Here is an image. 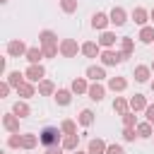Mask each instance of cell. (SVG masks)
<instances>
[{"label": "cell", "mask_w": 154, "mask_h": 154, "mask_svg": "<svg viewBox=\"0 0 154 154\" xmlns=\"http://www.w3.org/2000/svg\"><path fill=\"white\" fill-rule=\"evenodd\" d=\"M14 91H17V96H19V99H24V101H26V99H31V96H34L38 89H36V84H31V82H24V84H22L19 89H14Z\"/></svg>", "instance_id": "cell-31"}, {"label": "cell", "mask_w": 154, "mask_h": 154, "mask_svg": "<svg viewBox=\"0 0 154 154\" xmlns=\"http://www.w3.org/2000/svg\"><path fill=\"white\" fill-rule=\"evenodd\" d=\"M60 130H63V135H77V120H72V118L60 120Z\"/></svg>", "instance_id": "cell-33"}, {"label": "cell", "mask_w": 154, "mask_h": 154, "mask_svg": "<svg viewBox=\"0 0 154 154\" xmlns=\"http://www.w3.org/2000/svg\"><path fill=\"white\" fill-rule=\"evenodd\" d=\"M106 147H108L106 140L94 137V140H89V144H87V154H106Z\"/></svg>", "instance_id": "cell-20"}, {"label": "cell", "mask_w": 154, "mask_h": 154, "mask_svg": "<svg viewBox=\"0 0 154 154\" xmlns=\"http://www.w3.org/2000/svg\"><path fill=\"white\" fill-rule=\"evenodd\" d=\"M94 120H96V116H94L91 108H82L79 116H77V125H79V128H91Z\"/></svg>", "instance_id": "cell-19"}, {"label": "cell", "mask_w": 154, "mask_h": 154, "mask_svg": "<svg viewBox=\"0 0 154 154\" xmlns=\"http://www.w3.org/2000/svg\"><path fill=\"white\" fill-rule=\"evenodd\" d=\"M46 154H65V149H63V144H55V147H48Z\"/></svg>", "instance_id": "cell-40"}, {"label": "cell", "mask_w": 154, "mask_h": 154, "mask_svg": "<svg viewBox=\"0 0 154 154\" xmlns=\"http://www.w3.org/2000/svg\"><path fill=\"white\" fill-rule=\"evenodd\" d=\"M12 113H14L19 120H24V118H29V116H31V106H29L24 99H19V101H14V103H12Z\"/></svg>", "instance_id": "cell-16"}, {"label": "cell", "mask_w": 154, "mask_h": 154, "mask_svg": "<svg viewBox=\"0 0 154 154\" xmlns=\"http://www.w3.org/2000/svg\"><path fill=\"white\" fill-rule=\"evenodd\" d=\"M106 154H125V149H123V144H118V142H111V144L106 147Z\"/></svg>", "instance_id": "cell-38"}, {"label": "cell", "mask_w": 154, "mask_h": 154, "mask_svg": "<svg viewBox=\"0 0 154 154\" xmlns=\"http://www.w3.org/2000/svg\"><path fill=\"white\" fill-rule=\"evenodd\" d=\"M108 17H111V24H113V26H125V24H128V10L120 7V5H116V7L108 12Z\"/></svg>", "instance_id": "cell-8"}, {"label": "cell", "mask_w": 154, "mask_h": 154, "mask_svg": "<svg viewBox=\"0 0 154 154\" xmlns=\"http://www.w3.org/2000/svg\"><path fill=\"white\" fill-rule=\"evenodd\" d=\"M77 53H82V43H77L75 38H63L60 41V55L63 58H77Z\"/></svg>", "instance_id": "cell-4"}, {"label": "cell", "mask_w": 154, "mask_h": 154, "mask_svg": "<svg viewBox=\"0 0 154 154\" xmlns=\"http://www.w3.org/2000/svg\"><path fill=\"white\" fill-rule=\"evenodd\" d=\"M41 144V140H38V135L36 132H22V149H26V152H31L34 147H38Z\"/></svg>", "instance_id": "cell-23"}, {"label": "cell", "mask_w": 154, "mask_h": 154, "mask_svg": "<svg viewBox=\"0 0 154 154\" xmlns=\"http://www.w3.org/2000/svg\"><path fill=\"white\" fill-rule=\"evenodd\" d=\"M149 67H152V72H154V60H152V65H149Z\"/></svg>", "instance_id": "cell-46"}, {"label": "cell", "mask_w": 154, "mask_h": 154, "mask_svg": "<svg viewBox=\"0 0 154 154\" xmlns=\"http://www.w3.org/2000/svg\"><path fill=\"white\" fill-rule=\"evenodd\" d=\"M36 89H38V96H53L58 89H55V84H53V79H41L38 84H36Z\"/></svg>", "instance_id": "cell-28"}, {"label": "cell", "mask_w": 154, "mask_h": 154, "mask_svg": "<svg viewBox=\"0 0 154 154\" xmlns=\"http://www.w3.org/2000/svg\"><path fill=\"white\" fill-rule=\"evenodd\" d=\"M70 89H72V94H87L89 91V79L87 77H75L70 82Z\"/></svg>", "instance_id": "cell-25"}, {"label": "cell", "mask_w": 154, "mask_h": 154, "mask_svg": "<svg viewBox=\"0 0 154 154\" xmlns=\"http://www.w3.org/2000/svg\"><path fill=\"white\" fill-rule=\"evenodd\" d=\"M106 89H111L113 94H118V91H125V89H128V79H125V77H120V75H116V77H108V79H106Z\"/></svg>", "instance_id": "cell-12"}, {"label": "cell", "mask_w": 154, "mask_h": 154, "mask_svg": "<svg viewBox=\"0 0 154 154\" xmlns=\"http://www.w3.org/2000/svg\"><path fill=\"white\" fill-rule=\"evenodd\" d=\"M38 46H41V48L60 46V41H58V34H55V31H51V29H41V31H38Z\"/></svg>", "instance_id": "cell-6"}, {"label": "cell", "mask_w": 154, "mask_h": 154, "mask_svg": "<svg viewBox=\"0 0 154 154\" xmlns=\"http://www.w3.org/2000/svg\"><path fill=\"white\" fill-rule=\"evenodd\" d=\"M2 128L10 132V135H14V132H19V118L12 113V111H7V113H2Z\"/></svg>", "instance_id": "cell-11"}, {"label": "cell", "mask_w": 154, "mask_h": 154, "mask_svg": "<svg viewBox=\"0 0 154 154\" xmlns=\"http://www.w3.org/2000/svg\"><path fill=\"white\" fill-rule=\"evenodd\" d=\"M101 46H99V41H84L82 43V55L84 58H99L101 55Z\"/></svg>", "instance_id": "cell-13"}, {"label": "cell", "mask_w": 154, "mask_h": 154, "mask_svg": "<svg viewBox=\"0 0 154 154\" xmlns=\"http://www.w3.org/2000/svg\"><path fill=\"white\" fill-rule=\"evenodd\" d=\"M7 149H22V132H14V135H7Z\"/></svg>", "instance_id": "cell-34"}, {"label": "cell", "mask_w": 154, "mask_h": 154, "mask_svg": "<svg viewBox=\"0 0 154 154\" xmlns=\"http://www.w3.org/2000/svg\"><path fill=\"white\" fill-rule=\"evenodd\" d=\"M113 111H116L118 116L130 113V99H125V96H116V99H113Z\"/></svg>", "instance_id": "cell-29"}, {"label": "cell", "mask_w": 154, "mask_h": 154, "mask_svg": "<svg viewBox=\"0 0 154 154\" xmlns=\"http://www.w3.org/2000/svg\"><path fill=\"white\" fill-rule=\"evenodd\" d=\"M0 154H5V152H0Z\"/></svg>", "instance_id": "cell-47"}, {"label": "cell", "mask_w": 154, "mask_h": 154, "mask_svg": "<svg viewBox=\"0 0 154 154\" xmlns=\"http://www.w3.org/2000/svg\"><path fill=\"white\" fill-rule=\"evenodd\" d=\"M144 116H147V120H149V123L154 125V103H149V106H147V111H144Z\"/></svg>", "instance_id": "cell-41"}, {"label": "cell", "mask_w": 154, "mask_h": 154, "mask_svg": "<svg viewBox=\"0 0 154 154\" xmlns=\"http://www.w3.org/2000/svg\"><path fill=\"white\" fill-rule=\"evenodd\" d=\"M108 24H111L108 12H94V14H91V29H96V31H106Z\"/></svg>", "instance_id": "cell-9"}, {"label": "cell", "mask_w": 154, "mask_h": 154, "mask_svg": "<svg viewBox=\"0 0 154 154\" xmlns=\"http://www.w3.org/2000/svg\"><path fill=\"white\" fill-rule=\"evenodd\" d=\"M130 19H132V22H135V24H137V26L142 29V26H147V22H149V10H147V7H140V5H137V7H135V10L130 12Z\"/></svg>", "instance_id": "cell-10"}, {"label": "cell", "mask_w": 154, "mask_h": 154, "mask_svg": "<svg viewBox=\"0 0 154 154\" xmlns=\"http://www.w3.org/2000/svg\"><path fill=\"white\" fill-rule=\"evenodd\" d=\"M70 154H87V152H82V149H77V152H70Z\"/></svg>", "instance_id": "cell-43"}, {"label": "cell", "mask_w": 154, "mask_h": 154, "mask_svg": "<svg viewBox=\"0 0 154 154\" xmlns=\"http://www.w3.org/2000/svg\"><path fill=\"white\" fill-rule=\"evenodd\" d=\"M99 60H101V65H103V67H116V65L125 63L123 53H120V51H116V48H103V51H101V55H99Z\"/></svg>", "instance_id": "cell-2"}, {"label": "cell", "mask_w": 154, "mask_h": 154, "mask_svg": "<svg viewBox=\"0 0 154 154\" xmlns=\"http://www.w3.org/2000/svg\"><path fill=\"white\" fill-rule=\"evenodd\" d=\"M123 118V128H137V116H135V111H130V113H125V116H120Z\"/></svg>", "instance_id": "cell-36"}, {"label": "cell", "mask_w": 154, "mask_h": 154, "mask_svg": "<svg viewBox=\"0 0 154 154\" xmlns=\"http://www.w3.org/2000/svg\"><path fill=\"white\" fill-rule=\"evenodd\" d=\"M53 99H55V103H58V106H70V103H72V89L60 87V89L53 94Z\"/></svg>", "instance_id": "cell-22"}, {"label": "cell", "mask_w": 154, "mask_h": 154, "mask_svg": "<svg viewBox=\"0 0 154 154\" xmlns=\"http://www.w3.org/2000/svg\"><path fill=\"white\" fill-rule=\"evenodd\" d=\"M5 79L10 82V87H12V89H19V87L26 82L24 72H19V70H12V72H7V77H5Z\"/></svg>", "instance_id": "cell-27"}, {"label": "cell", "mask_w": 154, "mask_h": 154, "mask_svg": "<svg viewBox=\"0 0 154 154\" xmlns=\"http://www.w3.org/2000/svg\"><path fill=\"white\" fill-rule=\"evenodd\" d=\"M5 51H7V55H10V58H24V55H26V51H29V46H26L22 38H12V41H7Z\"/></svg>", "instance_id": "cell-3"}, {"label": "cell", "mask_w": 154, "mask_h": 154, "mask_svg": "<svg viewBox=\"0 0 154 154\" xmlns=\"http://www.w3.org/2000/svg\"><path fill=\"white\" fill-rule=\"evenodd\" d=\"M137 38H140V43H144V46L154 43V24L142 26V29H140V34H137Z\"/></svg>", "instance_id": "cell-30"}, {"label": "cell", "mask_w": 154, "mask_h": 154, "mask_svg": "<svg viewBox=\"0 0 154 154\" xmlns=\"http://www.w3.org/2000/svg\"><path fill=\"white\" fill-rule=\"evenodd\" d=\"M152 140H154V137H152Z\"/></svg>", "instance_id": "cell-48"}, {"label": "cell", "mask_w": 154, "mask_h": 154, "mask_svg": "<svg viewBox=\"0 0 154 154\" xmlns=\"http://www.w3.org/2000/svg\"><path fill=\"white\" fill-rule=\"evenodd\" d=\"M84 77H87L89 82H103V79H108L103 65H89V67L84 70Z\"/></svg>", "instance_id": "cell-7"}, {"label": "cell", "mask_w": 154, "mask_h": 154, "mask_svg": "<svg viewBox=\"0 0 154 154\" xmlns=\"http://www.w3.org/2000/svg\"><path fill=\"white\" fill-rule=\"evenodd\" d=\"M149 22H152V24H154V7H152V10H149Z\"/></svg>", "instance_id": "cell-42"}, {"label": "cell", "mask_w": 154, "mask_h": 154, "mask_svg": "<svg viewBox=\"0 0 154 154\" xmlns=\"http://www.w3.org/2000/svg\"><path fill=\"white\" fill-rule=\"evenodd\" d=\"M87 96L91 99V101H103V96H106V87L101 84V82H91L89 84V91H87Z\"/></svg>", "instance_id": "cell-14"}, {"label": "cell", "mask_w": 154, "mask_h": 154, "mask_svg": "<svg viewBox=\"0 0 154 154\" xmlns=\"http://www.w3.org/2000/svg\"><path fill=\"white\" fill-rule=\"evenodd\" d=\"M63 149L65 152H77L79 149V135H65L63 137Z\"/></svg>", "instance_id": "cell-32"}, {"label": "cell", "mask_w": 154, "mask_h": 154, "mask_svg": "<svg viewBox=\"0 0 154 154\" xmlns=\"http://www.w3.org/2000/svg\"><path fill=\"white\" fill-rule=\"evenodd\" d=\"M77 7H79V2H77V0H60V10H63L65 14L77 12Z\"/></svg>", "instance_id": "cell-35"}, {"label": "cell", "mask_w": 154, "mask_h": 154, "mask_svg": "<svg viewBox=\"0 0 154 154\" xmlns=\"http://www.w3.org/2000/svg\"><path fill=\"white\" fill-rule=\"evenodd\" d=\"M10 91H12L10 82H7V79H2V82H0V99H7V96H10Z\"/></svg>", "instance_id": "cell-39"}, {"label": "cell", "mask_w": 154, "mask_h": 154, "mask_svg": "<svg viewBox=\"0 0 154 154\" xmlns=\"http://www.w3.org/2000/svg\"><path fill=\"white\" fill-rule=\"evenodd\" d=\"M149 87H152V91H154V79H152V82H149Z\"/></svg>", "instance_id": "cell-45"}, {"label": "cell", "mask_w": 154, "mask_h": 154, "mask_svg": "<svg viewBox=\"0 0 154 154\" xmlns=\"http://www.w3.org/2000/svg\"><path fill=\"white\" fill-rule=\"evenodd\" d=\"M7 2H10V0H0V5H7Z\"/></svg>", "instance_id": "cell-44"}, {"label": "cell", "mask_w": 154, "mask_h": 154, "mask_svg": "<svg viewBox=\"0 0 154 154\" xmlns=\"http://www.w3.org/2000/svg\"><path fill=\"white\" fill-rule=\"evenodd\" d=\"M137 137L140 140H149V137H154V125L149 123V120H142V123H137Z\"/></svg>", "instance_id": "cell-26"}, {"label": "cell", "mask_w": 154, "mask_h": 154, "mask_svg": "<svg viewBox=\"0 0 154 154\" xmlns=\"http://www.w3.org/2000/svg\"><path fill=\"white\" fill-rule=\"evenodd\" d=\"M132 51H135V38L132 36H120V53L123 58H132Z\"/></svg>", "instance_id": "cell-24"}, {"label": "cell", "mask_w": 154, "mask_h": 154, "mask_svg": "<svg viewBox=\"0 0 154 154\" xmlns=\"http://www.w3.org/2000/svg\"><path fill=\"white\" fill-rule=\"evenodd\" d=\"M120 135H123L125 142H135V140H137V130H135V128H123Z\"/></svg>", "instance_id": "cell-37"}, {"label": "cell", "mask_w": 154, "mask_h": 154, "mask_svg": "<svg viewBox=\"0 0 154 154\" xmlns=\"http://www.w3.org/2000/svg\"><path fill=\"white\" fill-rule=\"evenodd\" d=\"M24 77H26V82L38 84L41 79H46V67H43V65H29V67L24 70Z\"/></svg>", "instance_id": "cell-5"}, {"label": "cell", "mask_w": 154, "mask_h": 154, "mask_svg": "<svg viewBox=\"0 0 154 154\" xmlns=\"http://www.w3.org/2000/svg\"><path fill=\"white\" fill-rule=\"evenodd\" d=\"M116 43H120V38H118L113 31H108V29L101 31V36H99V46H101V48H113Z\"/></svg>", "instance_id": "cell-21"}, {"label": "cell", "mask_w": 154, "mask_h": 154, "mask_svg": "<svg viewBox=\"0 0 154 154\" xmlns=\"http://www.w3.org/2000/svg\"><path fill=\"white\" fill-rule=\"evenodd\" d=\"M63 130H60V125H46V128H41V132H38V140H41V144L48 149V147H55V144H63Z\"/></svg>", "instance_id": "cell-1"}, {"label": "cell", "mask_w": 154, "mask_h": 154, "mask_svg": "<svg viewBox=\"0 0 154 154\" xmlns=\"http://www.w3.org/2000/svg\"><path fill=\"white\" fill-rule=\"evenodd\" d=\"M132 77H135V82L144 84V82H149V77H152V67H149V65H135Z\"/></svg>", "instance_id": "cell-18"}, {"label": "cell", "mask_w": 154, "mask_h": 154, "mask_svg": "<svg viewBox=\"0 0 154 154\" xmlns=\"http://www.w3.org/2000/svg\"><path fill=\"white\" fill-rule=\"evenodd\" d=\"M147 96L144 94H132L130 96V111H135V113H144L147 111Z\"/></svg>", "instance_id": "cell-15"}, {"label": "cell", "mask_w": 154, "mask_h": 154, "mask_svg": "<svg viewBox=\"0 0 154 154\" xmlns=\"http://www.w3.org/2000/svg\"><path fill=\"white\" fill-rule=\"evenodd\" d=\"M24 58H26V63H29V65H41V60H43L46 55H43L41 46H29V51H26V55H24Z\"/></svg>", "instance_id": "cell-17"}]
</instances>
